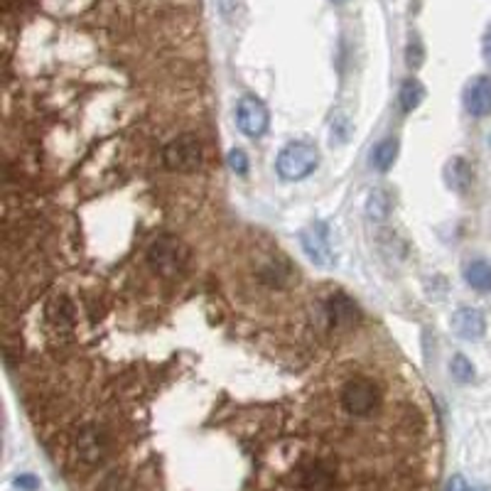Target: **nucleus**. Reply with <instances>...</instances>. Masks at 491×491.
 I'll list each match as a JSON object with an SVG mask.
<instances>
[{
    "label": "nucleus",
    "mask_w": 491,
    "mask_h": 491,
    "mask_svg": "<svg viewBox=\"0 0 491 491\" xmlns=\"http://www.w3.org/2000/svg\"><path fill=\"white\" fill-rule=\"evenodd\" d=\"M327 318L334 327H351L361 315H358V307L354 305L351 297L337 293L327 300Z\"/></svg>",
    "instance_id": "nucleus-9"
},
{
    "label": "nucleus",
    "mask_w": 491,
    "mask_h": 491,
    "mask_svg": "<svg viewBox=\"0 0 491 491\" xmlns=\"http://www.w3.org/2000/svg\"><path fill=\"white\" fill-rule=\"evenodd\" d=\"M481 52H484V60L491 61V28L484 35V44H481Z\"/></svg>",
    "instance_id": "nucleus-22"
},
{
    "label": "nucleus",
    "mask_w": 491,
    "mask_h": 491,
    "mask_svg": "<svg viewBox=\"0 0 491 491\" xmlns=\"http://www.w3.org/2000/svg\"><path fill=\"white\" fill-rule=\"evenodd\" d=\"M471 491H489V489H481V487H479V489H471Z\"/></svg>",
    "instance_id": "nucleus-24"
},
{
    "label": "nucleus",
    "mask_w": 491,
    "mask_h": 491,
    "mask_svg": "<svg viewBox=\"0 0 491 491\" xmlns=\"http://www.w3.org/2000/svg\"><path fill=\"white\" fill-rule=\"evenodd\" d=\"M464 278L479 293H489L491 290V266L487 261H471L470 266L464 268Z\"/></svg>",
    "instance_id": "nucleus-13"
},
{
    "label": "nucleus",
    "mask_w": 491,
    "mask_h": 491,
    "mask_svg": "<svg viewBox=\"0 0 491 491\" xmlns=\"http://www.w3.org/2000/svg\"><path fill=\"white\" fill-rule=\"evenodd\" d=\"M408 61L410 67H420V61H423V50H420V42L415 40L408 47Z\"/></svg>",
    "instance_id": "nucleus-20"
},
{
    "label": "nucleus",
    "mask_w": 491,
    "mask_h": 491,
    "mask_svg": "<svg viewBox=\"0 0 491 491\" xmlns=\"http://www.w3.org/2000/svg\"><path fill=\"white\" fill-rule=\"evenodd\" d=\"M236 123L246 135L258 138V135L266 133L268 128V109L263 103L254 99V96H246L236 106Z\"/></svg>",
    "instance_id": "nucleus-7"
},
{
    "label": "nucleus",
    "mask_w": 491,
    "mask_h": 491,
    "mask_svg": "<svg viewBox=\"0 0 491 491\" xmlns=\"http://www.w3.org/2000/svg\"><path fill=\"white\" fill-rule=\"evenodd\" d=\"M47 315H50V319L57 325V327H60V325H67V327H69L74 318L72 305H69L64 297H60V300H54V302H52L50 310H47Z\"/></svg>",
    "instance_id": "nucleus-17"
},
{
    "label": "nucleus",
    "mask_w": 491,
    "mask_h": 491,
    "mask_svg": "<svg viewBox=\"0 0 491 491\" xmlns=\"http://www.w3.org/2000/svg\"><path fill=\"white\" fill-rule=\"evenodd\" d=\"M423 99H425V89H423V84L418 79H408L400 86V106H403V111L418 109Z\"/></svg>",
    "instance_id": "nucleus-15"
},
{
    "label": "nucleus",
    "mask_w": 491,
    "mask_h": 491,
    "mask_svg": "<svg viewBox=\"0 0 491 491\" xmlns=\"http://www.w3.org/2000/svg\"><path fill=\"white\" fill-rule=\"evenodd\" d=\"M381 389L368 379H349L342 386L339 393V403L342 410L347 413L349 418H368L381 408Z\"/></svg>",
    "instance_id": "nucleus-2"
},
{
    "label": "nucleus",
    "mask_w": 491,
    "mask_h": 491,
    "mask_svg": "<svg viewBox=\"0 0 491 491\" xmlns=\"http://www.w3.org/2000/svg\"><path fill=\"white\" fill-rule=\"evenodd\" d=\"M319 163V153L315 145L310 143H290L278 155V174L283 180H302L312 173Z\"/></svg>",
    "instance_id": "nucleus-4"
},
{
    "label": "nucleus",
    "mask_w": 491,
    "mask_h": 491,
    "mask_svg": "<svg viewBox=\"0 0 491 491\" xmlns=\"http://www.w3.org/2000/svg\"><path fill=\"white\" fill-rule=\"evenodd\" d=\"M334 3H342V0H334Z\"/></svg>",
    "instance_id": "nucleus-25"
},
{
    "label": "nucleus",
    "mask_w": 491,
    "mask_h": 491,
    "mask_svg": "<svg viewBox=\"0 0 491 491\" xmlns=\"http://www.w3.org/2000/svg\"><path fill=\"white\" fill-rule=\"evenodd\" d=\"M447 174H450V184L455 189H467V184L471 182V173L464 160H452Z\"/></svg>",
    "instance_id": "nucleus-16"
},
{
    "label": "nucleus",
    "mask_w": 491,
    "mask_h": 491,
    "mask_svg": "<svg viewBox=\"0 0 491 491\" xmlns=\"http://www.w3.org/2000/svg\"><path fill=\"white\" fill-rule=\"evenodd\" d=\"M366 214H368V219H374V221H386V219H389L390 195L386 192V189L376 187V189H371V192H368Z\"/></svg>",
    "instance_id": "nucleus-12"
},
{
    "label": "nucleus",
    "mask_w": 491,
    "mask_h": 491,
    "mask_svg": "<svg viewBox=\"0 0 491 491\" xmlns=\"http://www.w3.org/2000/svg\"><path fill=\"white\" fill-rule=\"evenodd\" d=\"M229 165L236 174H246L248 173V157H246L244 150H231L229 153Z\"/></svg>",
    "instance_id": "nucleus-19"
},
{
    "label": "nucleus",
    "mask_w": 491,
    "mask_h": 491,
    "mask_svg": "<svg viewBox=\"0 0 491 491\" xmlns=\"http://www.w3.org/2000/svg\"><path fill=\"white\" fill-rule=\"evenodd\" d=\"M20 489H37V481H35V477H30V474H22V477H18V481H15Z\"/></svg>",
    "instance_id": "nucleus-21"
},
{
    "label": "nucleus",
    "mask_w": 491,
    "mask_h": 491,
    "mask_svg": "<svg viewBox=\"0 0 491 491\" xmlns=\"http://www.w3.org/2000/svg\"><path fill=\"white\" fill-rule=\"evenodd\" d=\"M111 452V438L99 425H82L69 442V464L76 474L99 470Z\"/></svg>",
    "instance_id": "nucleus-1"
},
{
    "label": "nucleus",
    "mask_w": 491,
    "mask_h": 491,
    "mask_svg": "<svg viewBox=\"0 0 491 491\" xmlns=\"http://www.w3.org/2000/svg\"><path fill=\"white\" fill-rule=\"evenodd\" d=\"M445 491H470V489H467V484H464V479H462V477H455V479L447 484V489Z\"/></svg>",
    "instance_id": "nucleus-23"
},
{
    "label": "nucleus",
    "mask_w": 491,
    "mask_h": 491,
    "mask_svg": "<svg viewBox=\"0 0 491 491\" xmlns=\"http://www.w3.org/2000/svg\"><path fill=\"white\" fill-rule=\"evenodd\" d=\"M452 327L462 339H479L484 334V329H487V322H484V315L479 310L462 307L452 318Z\"/></svg>",
    "instance_id": "nucleus-10"
},
{
    "label": "nucleus",
    "mask_w": 491,
    "mask_h": 491,
    "mask_svg": "<svg viewBox=\"0 0 491 491\" xmlns=\"http://www.w3.org/2000/svg\"><path fill=\"white\" fill-rule=\"evenodd\" d=\"M202 160H205V148L197 135H177L174 141L165 145L163 150L165 167L174 170V173H195Z\"/></svg>",
    "instance_id": "nucleus-3"
},
{
    "label": "nucleus",
    "mask_w": 491,
    "mask_h": 491,
    "mask_svg": "<svg viewBox=\"0 0 491 491\" xmlns=\"http://www.w3.org/2000/svg\"><path fill=\"white\" fill-rule=\"evenodd\" d=\"M329 133H332V141L339 145H344L351 141L354 135V123L344 111H337L332 116V123H329Z\"/></svg>",
    "instance_id": "nucleus-14"
},
{
    "label": "nucleus",
    "mask_w": 491,
    "mask_h": 491,
    "mask_svg": "<svg viewBox=\"0 0 491 491\" xmlns=\"http://www.w3.org/2000/svg\"><path fill=\"white\" fill-rule=\"evenodd\" d=\"M450 371L452 376L460 381V383H470V381L474 379V366L470 364V358L462 357V354H457V357L452 358Z\"/></svg>",
    "instance_id": "nucleus-18"
},
{
    "label": "nucleus",
    "mask_w": 491,
    "mask_h": 491,
    "mask_svg": "<svg viewBox=\"0 0 491 491\" xmlns=\"http://www.w3.org/2000/svg\"><path fill=\"white\" fill-rule=\"evenodd\" d=\"M464 106L471 116L484 118L491 113V76H477L464 92Z\"/></svg>",
    "instance_id": "nucleus-8"
},
{
    "label": "nucleus",
    "mask_w": 491,
    "mask_h": 491,
    "mask_svg": "<svg viewBox=\"0 0 491 491\" xmlns=\"http://www.w3.org/2000/svg\"><path fill=\"white\" fill-rule=\"evenodd\" d=\"M300 244L307 258L318 266H332V241H329L327 224H312L307 226L300 234Z\"/></svg>",
    "instance_id": "nucleus-6"
},
{
    "label": "nucleus",
    "mask_w": 491,
    "mask_h": 491,
    "mask_svg": "<svg viewBox=\"0 0 491 491\" xmlns=\"http://www.w3.org/2000/svg\"><path fill=\"white\" fill-rule=\"evenodd\" d=\"M396 157H398V141H396V138H383V141L374 148V153H371V163H374L376 170L386 173V170L393 167Z\"/></svg>",
    "instance_id": "nucleus-11"
},
{
    "label": "nucleus",
    "mask_w": 491,
    "mask_h": 491,
    "mask_svg": "<svg viewBox=\"0 0 491 491\" xmlns=\"http://www.w3.org/2000/svg\"><path fill=\"white\" fill-rule=\"evenodd\" d=\"M148 263L153 268L157 276L173 278L177 276L180 270L187 263V248H184L182 241H177L173 236H163L157 238L150 251H148Z\"/></svg>",
    "instance_id": "nucleus-5"
}]
</instances>
